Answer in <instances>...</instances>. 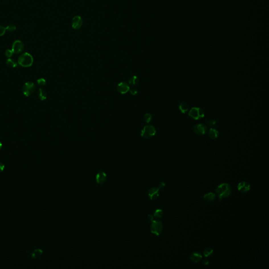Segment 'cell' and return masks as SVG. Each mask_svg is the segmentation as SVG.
I'll return each instance as SVG.
<instances>
[{"mask_svg": "<svg viewBox=\"0 0 269 269\" xmlns=\"http://www.w3.org/2000/svg\"><path fill=\"white\" fill-rule=\"evenodd\" d=\"M151 119H152V116L150 114L148 113L144 116V120H145V121L146 122V123H149Z\"/></svg>", "mask_w": 269, "mask_h": 269, "instance_id": "cell-26", "label": "cell"}, {"mask_svg": "<svg viewBox=\"0 0 269 269\" xmlns=\"http://www.w3.org/2000/svg\"><path fill=\"white\" fill-rule=\"evenodd\" d=\"M202 263L204 265V266H208L209 263V262L208 261V260H206V259H204L202 261Z\"/></svg>", "mask_w": 269, "mask_h": 269, "instance_id": "cell-31", "label": "cell"}, {"mask_svg": "<svg viewBox=\"0 0 269 269\" xmlns=\"http://www.w3.org/2000/svg\"><path fill=\"white\" fill-rule=\"evenodd\" d=\"M38 97L41 100H44L47 98V93L44 89H40L38 92Z\"/></svg>", "mask_w": 269, "mask_h": 269, "instance_id": "cell-16", "label": "cell"}, {"mask_svg": "<svg viewBox=\"0 0 269 269\" xmlns=\"http://www.w3.org/2000/svg\"><path fill=\"white\" fill-rule=\"evenodd\" d=\"M150 225V231L151 233L157 236L160 235L163 229V225L160 220H153Z\"/></svg>", "mask_w": 269, "mask_h": 269, "instance_id": "cell-3", "label": "cell"}, {"mask_svg": "<svg viewBox=\"0 0 269 269\" xmlns=\"http://www.w3.org/2000/svg\"><path fill=\"white\" fill-rule=\"evenodd\" d=\"M24 44L22 41L16 40L12 45V50L15 54H20L24 50Z\"/></svg>", "mask_w": 269, "mask_h": 269, "instance_id": "cell-8", "label": "cell"}, {"mask_svg": "<svg viewBox=\"0 0 269 269\" xmlns=\"http://www.w3.org/2000/svg\"><path fill=\"white\" fill-rule=\"evenodd\" d=\"M179 109L180 110L181 112L184 114L188 110V105L185 102H181L179 106Z\"/></svg>", "mask_w": 269, "mask_h": 269, "instance_id": "cell-20", "label": "cell"}, {"mask_svg": "<svg viewBox=\"0 0 269 269\" xmlns=\"http://www.w3.org/2000/svg\"><path fill=\"white\" fill-rule=\"evenodd\" d=\"M14 53L12 51V50H7V51L5 52V55L6 56V57L8 58H11L13 55Z\"/></svg>", "mask_w": 269, "mask_h": 269, "instance_id": "cell-27", "label": "cell"}, {"mask_svg": "<svg viewBox=\"0 0 269 269\" xmlns=\"http://www.w3.org/2000/svg\"><path fill=\"white\" fill-rule=\"evenodd\" d=\"M163 214H164L163 211L161 209H157L156 211H155L153 216L155 218H160L163 216Z\"/></svg>", "mask_w": 269, "mask_h": 269, "instance_id": "cell-22", "label": "cell"}, {"mask_svg": "<svg viewBox=\"0 0 269 269\" xmlns=\"http://www.w3.org/2000/svg\"><path fill=\"white\" fill-rule=\"evenodd\" d=\"M5 168V166L4 165V164L3 163H0V172H2L4 171Z\"/></svg>", "mask_w": 269, "mask_h": 269, "instance_id": "cell-32", "label": "cell"}, {"mask_svg": "<svg viewBox=\"0 0 269 269\" xmlns=\"http://www.w3.org/2000/svg\"><path fill=\"white\" fill-rule=\"evenodd\" d=\"M194 133L198 135H203L207 130V127L204 124H200L194 126Z\"/></svg>", "mask_w": 269, "mask_h": 269, "instance_id": "cell-9", "label": "cell"}, {"mask_svg": "<svg viewBox=\"0 0 269 269\" xmlns=\"http://www.w3.org/2000/svg\"><path fill=\"white\" fill-rule=\"evenodd\" d=\"M215 123H216V121L215 120L211 119V120H209L208 122H207V124L208 126H215Z\"/></svg>", "mask_w": 269, "mask_h": 269, "instance_id": "cell-29", "label": "cell"}, {"mask_svg": "<svg viewBox=\"0 0 269 269\" xmlns=\"http://www.w3.org/2000/svg\"><path fill=\"white\" fill-rule=\"evenodd\" d=\"M130 93L132 94V95H136L138 93V92H137V90L136 89H134V88H131V89H130Z\"/></svg>", "mask_w": 269, "mask_h": 269, "instance_id": "cell-30", "label": "cell"}, {"mask_svg": "<svg viewBox=\"0 0 269 269\" xmlns=\"http://www.w3.org/2000/svg\"><path fill=\"white\" fill-rule=\"evenodd\" d=\"M7 64L8 66L11 68H15L17 66V61L15 59L12 58H9L7 61Z\"/></svg>", "mask_w": 269, "mask_h": 269, "instance_id": "cell-19", "label": "cell"}, {"mask_svg": "<svg viewBox=\"0 0 269 269\" xmlns=\"http://www.w3.org/2000/svg\"><path fill=\"white\" fill-rule=\"evenodd\" d=\"M160 189L159 187L150 188L149 190L148 191V196L151 200H155L159 197Z\"/></svg>", "mask_w": 269, "mask_h": 269, "instance_id": "cell-12", "label": "cell"}, {"mask_svg": "<svg viewBox=\"0 0 269 269\" xmlns=\"http://www.w3.org/2000/svg\"><path fill=\"white\" fill-rule=\"evenodd\" d=\"M189 116L192 119L198 120L204 117V112L200 108L192 107L189 112Z\"/></svg>", "mask_w": 269, "mask_h": 269, "instance_id": "cell-5", "label": "cell"}, {"mask_svg": "<svg viewBox=\"0 0 269 269\" xmlns=\"http://www.w3.org/2000/svg\"><path fill=\"white\" fill-rule=\"evenodd\" d=\"M213 253V250L211 248H208L207 249H205L204 251V255L205 257H208L209 256H211Z\"/></svg>", "mask_w": 269, "mask_h": 269, "instance_id": "cell-23", "label": "cell"}, {"mask_svg": "<svg viewBox=\"0 0 269 269\" xmlns=\"http://www.w3.org/2000/svg\"><path fill=\"white\" fill-rule=\"evenodd\" d=\"M250 184L245 181H242L238 184V190L241 193H246L250 190Z\"/></svg>", "mask_w": 269, "mask_h": 269, "instance_id": "cell-10", "label": "cell"}, {"mask_svg": "<svg viewBox=\"0 0 269 269\" xmlns=\"http://www.w3.org/2000/svg\"><path fill=\"white\" fill-rule=\"evenodd\" d=\"M202 256L200 253L196 252L192 253L190 256L191 260L194 262L197 263L200 261L202 259Z\"/></svg>", "mask_w": 269, "mask_h": 269, "instance_id": "cell-14", "label": "cell"}, {"mask_svg": "<svg viewBox=\"0 0 269 269\" xmlns=\"http://www.w3.org/2000/svg\"><path fill=\"white\" fill-rule=\"evenodd\" d=\"M106 174L103 171H99L96 176V180L97 183L100 184H104L106 180Z\"/></svg>", "mask_w": 269, "mask_h": 269, "instance_id": "cell-13", "label": "cell"}, {"mask_svg": "<svg viewBox=\"0 0 269 269\" xmlns=\"http://www.w3.org/2000/svg\"><path fill=\"white\" fill-rule=\"evenodd\" d=\"M36 90V86L34 83L27 82L25 83L22 87V92L25 96L31 95Z\"/></svg>", "mask_w": 269, "mask_h": 269, "instance_id": "cell-6", "label": "cell"}, {"mask_svg": "<svg viewBox=\"0 0 269 269\" xmlns=\"http://www.w3.org/2000/svg\"><path fill=\"white\" fill-rule=\"evenodd\" d=\"M156 130L153 125H147L141 131V136L145 138H149L156 134Z\"/></svg>", "mask_w": 269, "mask_h": 269, "instance_id": "cell-4", "label": "cell"}, {"mask_svg": "<svg viewBox=\"0 0 269 269\" xmlns=\"http://www.w3.org/2000/svg\"><path fill=\"white\" fill-rule=\"evenodd\" d=\"M33 63V58L27 52L20 55L18 59V64L24 67H29Z\"/></svg>", "mask_w": 269, "mask_h": 269, "instance_id": "cell-2", "label": "cell"}, {"mask_svg": "<svg viewBox=\"0 0 269 269\" xmlns=\"http://www.w3.org/2000/svg\"><path fill=\"white\" fill-rule=\"evenodd\" d=\"M139 82V79L136 76H132L128 81V83L130 85H136Z\"/></svg>", "mask_w": 269, "mask_h": 269, "instance_id": "cell-21", "label": "cell"}, {"mask_svg": "<svg viewBox=\"0 0 269 269\" xmlns=\"http://www.w3.org/2000/svg\"><path fill=\"white\" fill-rule=\"evenodd\" d=\"M165 184L163 182H160V184H159V187L160 188V189H162V188H164L165 187Z\"/></svg>", "mask_w": 269, "mask_h": 269, "instance_id": "cell-34", "label": "cell"}, {"mask_svg": "<svg viewBox=\"0 0 269 269\" xmlns=\"http://www.w3.org/2000/svg\"><path fill=\"white\" fill-rule=\"evenodd\" d=\"M153 216L151 215H148V219L150 221H152L153 220Z\"/></svg>", "mask_w": 269, "mask_h": 269, "instance_id": "cell-33", "label": "cell"}, {"mask_svg": "<svg viewBox=\"0 0 269 269\" xmlns=\"http://www.w3.org/2000/svg\"><path fill=\"white\" fill-rule=\"evenodd\" d=\"M215 191L218 196L219 199L222 200L225 198L229 197L232 192V189L230 185L227 183H223L219 185L216 188Z\"/></svg>", "mask_w": 269, "mask_h": 269, "instance_id": "cell-1", "label": "cell"}, {"mask_svg": "<svg viewBox=\"0 0 269 269\" xmlns=\"http://www.w3.org/2000/svg\"><path fill=\"white\" fill-rule=\"evenodd\" d=\"M43 254V251L41 249H35L32 253L31 256L33 259H37L41 256Z\"/></svg>", "mask_w": 269, "mask_h": 269, "instance_id": "cell-17", "label": "cell"}, {"mask_svg": "<svg viewBox=\"0 0 269 269\" xmlns=\"http://www.w3.org/2000/svg\"><path fill=\"white\" fill-rule=\"evenodd\" d=\"M83 24V19L80 15H76L72 18L71 25L72 28L76 31L81 30Z\"/></svg>", "mask_w": 269, "mask_h": 269, "instance_id": "cell-7", "label": "cell"}, {"mask_svg": "<svg viewBox=\"0 0 269 269\" xmlns=\"http://www.w3.org/2000/svg\"><path fill=\"white\" fill-rule=\"evenodd\" d=\"M36 82H37V84L40 86H43L46 85V81L43 78L38 79L36 81Z\"/></svg>", "mask_w": 269, "mask_h": 269, "instance_id": "cell-25", "label": "cell"}, {"mask_svg": "<svg viewBox=\"0 0 269 269\" xmlns=\"http://www.w3.org/2000/svg\"><path fill=\"white\" fill-rule=\"evenodd\" d=\"M219 133L217 130H215L213 128H210L209 130V132H208L209 137L212 139H217L219 136Z\"/></svg>", "mask_w": 269, "mask_h": 269, "instance_id": "cell-15", "label": "cell"}, {"mask_svg": "<svg viewBox=\"0 0 269 269\" xmlns=\"http://www.w3.org/2000/svg\"><path fill=\"white\" fill-rule=\"evenodd\" d=\"M2 147V143L0 142V150L1 149Z\"/></svg>", "mask_w": 269, "mask_h": 269, "instance_id": "cell-35", "label": "cell"}, {"mask_svg": "<svg viewBox=\"0 0 269 269\" xmlns=\"http://www.w3.org/2000/svg\"><path fill=\"white\" fill-rule=\"evenodd\" d=\"M204 200L206 201H212L215 199V194L212 192H209L204 196Z\"/></svg>", "mask_w": 269, "mask_h": 269, "instance_id": "cell-18", "label": "cell"}, {"mask_svg": "<svg viewBox=\"0 0 269 269\" xmlns=\"http://www.w3.org/2000/svg\"><path fill=\"white\" fill-rule=\"evenodd\" d=\"M17 28V27L14 24H9L7 25V26L6 27V30L9 32H13Z\"/></svg>", "mask_w": 269, "mask_h": 269, "instance_id": "cell-24", "label": "cell"}, {"mask_svg": "<svg viewBox=\"0 0 269 269\" xmlns=\"http://www.w3.org/2000/svg\"><path fill=\"white\" fill-rule=\"evenodd\" d=\"M6 31H7L6 27L0 25V36H2L4 35Z\"/></svg>", "mask_w": 269, "mask_h": 269, "instance_id": "cell-28", "label": "cell"}, {"mask_svg": "<svg viewBox=\"0 0 269 269\" xmlns=\"http://www.w3.org/2000/svg\"><path fill=\"white\" fill-rule=\"evenodd\" d=\"M130 87L126 82H120L117 86L118 92L122 94H126L130 91Z\"/></svg>", "mask_w": 269, "mask_h": 269, "instance_id": "cell-11", "label": "cell"}]
</instances>
